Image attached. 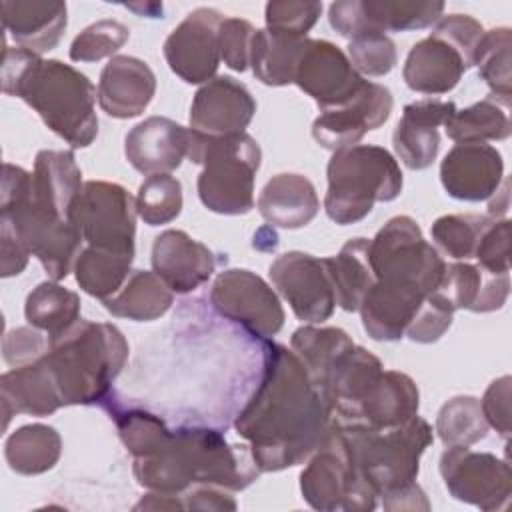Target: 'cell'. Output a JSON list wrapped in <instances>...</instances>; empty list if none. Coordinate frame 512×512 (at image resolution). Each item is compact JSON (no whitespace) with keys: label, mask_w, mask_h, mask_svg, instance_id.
<instances>
[{"label":"cell","mask_w":512,"mask_h":512,"mask_svg":"<svg viewBox=\"0 0 512 512\" xmlns=\"http://www.w3.org/2000/svg\"><path fill=\"white\" fill-rule=\"evenodd\" d=\"M446 136L456 144L506 140L510 136V118L506 106L492 96L456 110L444 124Z\"/></svg>","instance_id":"42"},{"label":"cell","mask_w":512,"mask_h":512,"mask_svg":"<svg viewBox=\"0 0 512 512\" xmlns=\"http://www.w3.org/2000/svg\"><path fill=\"white\" fill-rule=\"evenodd\" d=\"M426 296L416 284L374 280L358 308L366 334L380 342L400 340Z\"/></svg>","instance_id":"26"},{"label":"cell","mask_w":512,"mask_h":512,"mask_svg":"<svg viewBox=\"0 0 512 512\" xmlns=\"http://www.w3.org/2000/svg\"><path fill=\"white\" fill-rule=\"evenodd\" d=\"M502 180V154L484 142L454 144L440 164V182L446 194L456 200H490Z\"/></svg>","instance_id":"21"},{"label":"cell","mask_w":512,"mask_h":512,"mask_svg":"<svg viewBox=\"0 0 512 512\" xmlns=\"http://www.w3.org/2000/svg\"><path fill=\"white\" fill-rule=\"evenodd\" d=\"M482 34V24L468 14L442 16L434 30L410 48L402 68L406 86L428 96L456 88L462 74L474 66Z\"/></svg>","instance_id":"9"},{"label":"cell","mask_w":512,"mask_h":512,"mask_svg":"<svg viewBox=\"0 0 512 512\" xmlns=\"http://www.w3.org/2000/svg\"><path fill=\"white\" fill-rule=\"evenodd\" d=\"M256 102L232 76H214L198 88L190 104V130L208 138L240 134L252 122Z\"/></svg>","instance_id":"20"},{"label":"cell","mask_w":512,"mask_h":512,"mask_svg":"<svg viewBox=\"0 0 512 512\" xmlns=\"http://www.w3.org/2000/svg\"><path fill=\"white\" fill-rule=\"evenodd\" d=\"M82 186V170L72 150H40L36 154L32 170V202L36 206L68 218Z\"/></svg>","instance_id":"32"},{"label":"cell","mask_w":512,"mask_h":512,"mask_svg":"<svg viewBox=\"0 0 512 512\" xmlns=\"http://www.w3.org/2000/svg\"><path fill=\"white\" fill-rule=\"evenodd\" d=\"M382 506L384 510H428L430 508L426 494L418 484H412L406 490L384 498Z\"/></svg>","instance_id":"56"},{"label":"cell","mask_w":512,"mask_h":512,"mask_svg":"<svg viewBox=\"0 0 512 512\" xmlns=\"http://www.w3.org/2000/svg\"><path fill=\"white\" fill-rule=\"evenodd\" d=\"M454 318V310L434 292L426 296L420 310L406 328V336L418 344H432L444 336Z\"/></svg>","instance_id":"52"},{"label":"cell","mask_w":512,"mask_h":512,"mask_svg":"<svg viewBox=\"0 0 512 512\" xmlns=\"http://www.w3.org/2000/svg\"><path fill=\"white\" fill-rule=\"evenodd\" d=\"M256 206L272 228L296 230L316 218L320 200L314 184L306 176L282 172L266 182Z\"/></svg>","instance_id":"31"},{"label":"cell","mask_w":512,"mask_h":512,"mask_svg":"<svg viewBox=\"0 0 512 512\" xmlns=\"http://www.w3.org/2000/svg\"><path fill=\"white\" fill-rule=\"evenodd\" d=\"M440 476L448 492L484 512L504 510L512 496L510 464L470 446H450L440 456Z\"/></svg>","instance_id":"14"},{"label":"cell","mask_w":512,"mask_h":512,"mask_svg":"<svg viewBox=\"0 0 512 512\" xmlns=\"http://www.w3.org/2000/svg\"><path fill=\"white\" fill-rule=\"evenodd\" d=\"M68 24L66 2L58 0H4L2 26L16 48L42 56L56 48Z\"/></svg>","instance_id":"28"},{"label":"cell","mask_w":512,"mask_h":512,"mask_svg":"<svg viewBox=\"0 0 512 512\" xmlns=\"http://www.w3.org/2000/svg\"><path fill=\"white\" fill-rule=\"evenodd\" d=\"M474 258L478 266L494 274H510V220H492L482 232Z\"/></svg>","instance_id":"51"},{"label":"cell","mask_w":512,"mask_h":512,"mask_svg":"<svg viewBox=\"0 0 512 512\" xmlns=\"http://www.w3.org/2000/svg\"><path fill=\"white\" fill-rule=\"evenodd\" d=\"M62 454V438L48 424H24L4 442V458L12 472L38 476L52 470Z\"/></svg>","instance_id":"36"},{"label":"cell","mask_w":512,"mask_h":512,"mask_svg":"<svg viewBox=\"0 0 512 512\" xmlns=\"http://www.w3.org/2000/svg\"><path fill=\"white\" fill-rule=\"evenodd\" d=\"M322 14V2L310 0H272L266 4L264 18L266 30L292 36L306 38L310 28Z\"/></svg>","instance_id":"49"},{"label":"cell","mask_w":512,"mask_h":512,"mask_svg":"<svg viewBox=\"0 0 512 512\" xmlns=\"http://www.w3.org/2000/svg\"><path fill=\"white\" fill-rule=\"evenodd\" d=\"M306 38H292L270 30H256L250 46V66L266 86L294 84V70Z\"/></svg>","instance_id":"38"},{"label":"cell","mask_w":512,"mask_h":512,"mask_svg":"<svg viewBox=\"0 0 512 512\" xmlns=\"http://www.w3.org/2000/svg\"><path fill=\"white\" fill-rule=\"evenodd\" d=\"M490 222V216L480 214H446L434 220L430 234L434 244L446 256L454 260H470L474 258L476 244Z\"/></svg>","instance_id":"46"},{"label":"cell","mask_w":512,"mask_h":512,"mask_svg":"<svg viewBox=\"0 0 512 512\" xmlns=\"http://www.w3.org/2000/svg\"><path fill=\"white\" fill-rule=\"evenodd\" d=\"M190 128L166 118L150 116L124 138L128 164L140 174H170L188 158Z\"/></svg>","instance_id":"23"},{"label":"cell","mask_w":512,"mask_h":512,"mask_svg":"<svg viewBox=\"0 0 512 512\" xmlns=\"http://www.w3.org/2000/svg\"><path fill=\"white\" fill-rule=\"evenodd\" d=\"M392 106L390 90L366 80L352 100L320 112L312 124V136L322 148L332 152L356 146L366 132L380 128L390 118Z\"/></svg>","instance_id":"19"},{"label":"cell","mask_w":512,"mask_h":512,"mask_svg":"<svg viewBox=\"0 0 512 512\" xmlns=\"http://www.w3.org/2000/svg\"><path fill=\"white\" fill-rule=\"evenodd\" d=\"M0 400L4 428L16 414L50 416L64 406L44 356L2 374Z\"/></svg>","instance_id":"30"},{"label":"cell","mask_w":512,"mask_h":512,"mask_svg":"<svg viewBox=\"0 0 512 512\" xmlns=\"http://www.w3.org/2000/svg\"><path fill=\"white\" fill-rule=\"evenodd\" d=\"M130 38V28L118 20L104 18L86 26L70 44V60L74 62H98L102 58H114V54Z\"/></svg>","instance_id":"47"},{"label":"cell","mask_w":512,"mask_h":512,"mask_svg":"<svg viewBox=\"0 0 512 512\" xmlns=\"http://www.w3.org/2000/svg\"><path fill=\"white\" fill-rule=\"evenodd\" d=\"M326 176L324 210L340 226L360 222L376 202L396 200L404 184L398 160L374 144L336 150L328 160Z\"/></svg>","instance_id":"7"},{"label":"cell","mask_w":512,"mask_h":512,"mask_svg":"<svg viewBox=\"0 0 512 512\" xmlns=\"http://www.w3.org/2000/svg\"><path fill=\"white\" fill-rule=\"evenodd\" d=\"M336 424L358 476L382 500L416 484L420 456L434 442V430L422 416L394 428Z\"/></svg>","instance_id":"6"},{"label":"cell","mask_w":512,"mask_h":512,"mask_svg":"<svg viewBox=\"0 0 512 512\" xmlns=\"http://www.w3.org/2000/svg\"><path fill=\"white\" fill-rule=\"evenodd\" d=\"M368 258L374 280H396L420 286L432 294L446 270L440 252L422 236L410 216L390 218L370 240Z\"/></svg>","instance_id":"11"},{"label":"cell","mask_w":512,"mask_h":512,"mask_svg":"<svg viewBox=\"0 0 512 512\" xmlns=\"http://www.w3.org/2000/svg\"><path fill=\"white\" fill-rule=\"evenodd\" d=\"M352 346V338L342 328L334 326L306 324L294 330L290 338L292 352L300 358L318 390L322 388L326 372L334 360Z\"/></svg>","instance_id":"40"},{"label":"cell","mask_w":512,"mask_h":512,"mask_svg":"<svg viewBox=\"0 0 512 512\" xmlns=\"http://www.w3.org/2000/svg\"><path fill=\"white\" fill-rule=\"evenodd\" d=\"M444 2L430 0H340L328 8L330 26L344 38L360 32L420 30L442 18Z\"/></svg>","instance_id":"15"},{"label":"cell","mask_w":512,"mask_h":512,"mask_svg":"<svg viewBox=\"0 0 512 512\" xmlns=\"http://www.w3.org/2000/svg\"><path fill=\"white\" fill-rule=\"evenodd\" d=\"M80 296L56 280L40 282L26 298L24 316L30 326L50 338L60 336L80 320Z\"/></svg>","instance_id":"37"},{"label":"cell","mask_w":512,"mask_h":512,"mask_svg":"<svg viewBox=\"0 0 512 512\" xmlns=\"http://www.w3.org/2000/svg\"><path fill=\"white\" fill-rule=\"evenodd\" d=\"M510 48L512 32L506 26L484 30L476 52L474 66H478L480 78L488 84L490 96L502 106H510L512 74H510Z\"/></svg>","instance_id":"43"},{"label":"cell","mask_w":512,"mask_h":512,"mask_svg":"<svg viewBox=\"0 0 512 512\" xmlns=\"http://www.w3.org/2000/svg\"><path fill=\"white\" fill-rule=\"evenodd\" d=\"M44 358L64 406L102 404L128 360V342L114 324L78 320L50 338Z\"/></svg>","instance_id":"5"},{"label":"cell","mask_w":512,"mask_h":512,"mask_svg":"<svg viewBox=\"0 0 512 512\" xmlns=\"http://www.w3.org/2000/svg\"><path fill=\"white\" fill-rule=\"evenodd\" d=\"M82 236L68 220L32 202V174L4 162L0 192V256L2 278L20 274L36 256L50 280H64L74 272L82 252Z\"/></svg>","instance_id":"3"},{"label":"cell","mask_w":512,"mask_h":512,"mask_svg":"<svg viewBox=\"0 0 512 512\" xmlns=\"http://www.w3.org/2000/svg\"><path fill=\"white\" fill-rule=\"evenodd\" d=\"M300 492L310 508L322 512H364L376 508L378 494L358 476L336 420L322 444L310 454L300 474Z\"/></svg>","instance_id":"10"},{"label":"cell","mask_w":512,"mask_h":512,"mask_svg":"<svg viewBox=\"0 0 512 512\" xmlns=\"http://www.w3.org/2000/svg\"><path fill=\"white\" fill-rule=\"evenodd\" d=\"M102 406L132 458L152 456L168 444L172 430H168L160 416L142 408H124L118 402H112V394L102 402Z\"/></svg>","instance_id":"39"},{"label":"cell","mask_w":512,"mask_h":512,"mask_svg":"<svg viewBox=\"0 0 512 512\" xmlns=\"http://www.w3.org/2000/svg\"><path fill=\"white\" fill-rule=\"evenodd\" d=\"M48 336H44L38 328H14L10 332H6L4 342H2V356L6 360V364H10L12 368L30 364L38 358H42L48 352Z\"/></svg>","instance_id":"53"},{"label":"cell","mask_w":512,"mask_h":512,"mask_svg":"<svg viewBox=\"0 0 512 512\" xmlns=\"http://www.w3.org/2000/svg\"><path fill=\"white\" fill-rule=\"evenodd\" d=\"M454 312H494L500 310L510 294V274H494L470 262L446 264L444 276L434 290Z\"/></svg>","instance_id":"29"},{"label":"cell","mask_w":512,"mask_h":512,"mask_svg":"<svg viewBox=\"0 0 512 512\" xmlns=\"http://www.w3.org/2000/svg\"><path fill=\"white\" fill-rule=\"evenodd\" d=\"M346 52L328 40L306 38L294 70V84L304 90L320 112L338 108L364 86Z\"/></svg>","instance_id":"17"},{"label":"cell","mask_w":512,"mask_h":512,"mask_svg":"<svg viewBox=\"0 0 512 512\" xmlns=\"http://www.w3.org/2000/svg\"><path fill=\"white\" fill-rule=\"evenodd\" d=\"M0 80L4 94L24 100L72 148H88L96 140L98 90L74 66L4 44Z\"/></svg>","instance_id":"2"},{"label":"cell","mask_w":512,"mask_h":512,"mask_svg":"<svg viewBox=\"0 0 512 512\" xmlns=\"http://www.w3.org/2000/svg\"><path fill=\"white\" fill-rule=\"evenodd\" d=\"M510 394H512V378L500 376L486 388L480 408L488 422V428H494L504 440L510 436Z\"/></svg>","instance_id":"54"},{"label":"cell","mask_w":512,"mask_h":512,"mask_svg":"<svg viewBox=\"0 0 512 512\" xmlns=\"http://www.w3.org/2000/svg\"><path fill=\"white\" fill-rule=\"evenodd\" d=\"M222 14L214 8L192 10L164 40L170 70L186 84H206L220 66L218 26Z\"/></svg>","instance_id":"18"},{"label":"cell","mask_w":512,"mask_h":512,"mask_svg":"<svg viewBox=\"0 0 512 512\" xmlns=\"http://www.w3.org/2000/svg\"><path fill=\"white\" fill-rule=\"evenodd\" d=\"M454 112L456 104L440 98H422L404 106L392 144L406 168L424 170L432 166L440 150L438 126H444Z\"/></svg>","instance_id":"24"},{"label":"cell","mask_w":512,"mask_h":512,"mask_svg":"<svg viewBox=\"0 0 512 512\" xmlns=\"http://www.w3.org/2000/svg\"><path fill=\"white\" fill-rule=\"evenodd\" d=\"M420 392L416 382L398 370H384L372 392L358 408V416L350 424L370 428H394L418 414ZM344 424V422H342Z\"/></svg>","instance_id":"33"},{"label":"cell","mask_w":512,"mask_h":512,"mask_svg":"<svg viewBox=\"0 0 512 512\" xmlns=\"http://www.w3.org/2000/svg\"><path fill=\"white\" fill-rule=\"evenodd\" d=\"M136 216L130 192L106 180L84 182L68 212V220L88 246L118 254H134Z\"/></svg>","instance_id":"12"},{"label":"cell","mask_w":512,"mask_h":512,"mask_svg":"<svg viewBox=\"0 0 512 512\" xmlns=\"http://www.w3.org/2000/svg\"><path fill=\"white\" fill-rule=\"evenodd\" d=\"M188 160L202 166L196 188L204 208L224 216L248 214L254 208L262 152L250 134L208 138L190 130Z\"/></svg>","instance_id":"8"},{"label":"cell","mask_w":512,"mask_h":512,"mask_svg":"<svg viewBox=\"0 0 512 512\" xmlns=\"http://www.w3.org/2000/svg\"><path fill=\"white\" fill-rule=\"evenodd\" d=\"M508 186H510V182H508V178H504L502 184H500V188L494 192V196H492L490 202H488V216H490L492 220H500V218H504V214L508 212V206H510Z\"/></svg>","instance_id":"57"},{"label":"cell","mask_w":512,"mask_h":512,"mask_svg":"<svg viewBox=\"0 0 512 512\" xmlns=\"http://www.w3.org/2000/svg\"><path fill=\"white\" fill-rule=\"evenodd\" d=\"M434 432L446 448L472 446L488 436V422L480 400L474 396H454L438 412Z\"/></svg>","instance_id":"44"},{"label":"cell","mask_w":512,"mask_h":512,"mask_svg":"<svg viewBox=\"0 0 512 512\" xmlns=\"http://www.w3.org/2000/svg\"><path fill=\"white\" fill-rule=\"evenodd\" d=\"M214 310L262 340L284 326V308L272 286L246 268L222 270L210 288Z\"/></svg>","instance_id":"13"},{"label":"cell","mask_w":512,"mask_h":512,"mask_svg":"<svg viewBox=\"0 0 512 512\" xmlns=\"http://www.w3.org/2000/svg\"><path fill=\"white\" fill-rule=\"evenodd\" d=\"M368 244V238H350L336 256L324 258L336 304L346 312H358L366 292L374 284Z\"/></svg>","instance_id":"35"},{"label":"cell","mask_w":512,"mask_h":512,"mask_svg":"<svg viewBox=\"0 0 512 512\" xmlns=\"http://www.w3.org/2000/svg\"><path fill=\"white\" fill-rule=\"evenodd\" d=\"M134 478L152 492L182 494L196 484L228 492L248 488L260 468L248 444H230L218 430L184 426L172 430L168 444L146 458H134Z\"/></svg>","instance_id":"4"},{"label":"cell","mask_w":512,"mask_h":512,"mask_svg":"<svg viewBox=\"0 0 512 512\" xmlns=\"http://www.w3.org/2000/svg\"><path fill=\"white\" fill-rule=\"evenodd\" d=\"M134 254H118L94 246L82 248L74 264L78 286L100 300L114 296L130 276Z\"/></svg>","instance_id":"41"},{"label":"cell","mask_w":512,"mask_h":512,"mask_svg":"<svg viewBox=\"0 0 512 512\" xmlns=\"http://www.w3.org/2000/svg\"><path fill=\"white\" fill-rule=\"evenodd\" d=\"M172 302V290L154 270H134L114 296L102 300L112 316L134 322L158 320L170 310Z\"/></svg>","instance_id":"34"},{"label":"cell","mask_w":512,"mask_h":512,"mask_svg":"<svg viewBox=\"0 0 512 512\" xmlns=\"http://www.w3.org/2000/svg\"><path fill=\"white\" fill-rule=\"evenodd\" d=\"M256 28L244 18H222L218 26V46L224 64L236 72L250 66V46Z\"/></svg>","instance_id":"50"},{"label":"cell","mask_w":512,"mask_h":512,"mask_svg":"<svg viewBox=\"0 0 512 512\" xmlns=\"http://www.w3.org/2000/svg\"><path fill=\"white\" fill-rule=\"evenodd\" d=\"M180 496L184 510H236V500L220 486L196 484Z\"/></svg>","instance_id":"55"},{"label":"cell","mask_w":512,"mask_h":512,"mask_svg":"<svg viewBox=\"0 0 512 512\" xmlns=\"http://www.w3.org/2000/svg\"><path fill=\"white\" fill-rule=\"evenodd\" d=\"M268 276L298 320L320 324L332 316L336 296L324 258L300 250L284 252L270 264Z\"/></svg>","instance_id":"16"},{"label":"cell","mask_w":512,"mask_h":512,"mask_svg":"<svg viewBox=\"0 0 512 512\" xmlns=\"http://www.w3.org/2000/svg\"><path fill=\"white\" fill-rule=\"evenodd\" d=\"M382 374L384 366L380 358L364 346L354 344L342 352L328 368L320 388L334 414V420L344 424L354 422L360 404L372 392Z\"/></svg>","instance_id":"22"},{"label":"cell","mask_w":512,"mask_h":512,"mask_svg":"<svg viewBox=\"0 0 512 512\" xmlns=\"http://www.w3.org/2000/svg\"><path fill=\"white\" fill-rule=\"evenodd\" d=\"M332 424L328 402L292 348L264 344L262 378L234 422L258 468L278 472L304 462Z\"/></svg>","instance_id":"1"},{"label":"cell","mask_w":512,"mask_h":512,"mask_svg":"<svg viewBox=\"0 0 512 512\" xmlns=\"http://www.w3.org/2000/svg\"><path fill=\"white\" fill-rule=\"evenodd\" d=\"M136 214L148 226L172 222L182 212V184L172 174H150L138 188Z\"/></svg>","instance_id":"45"},{"label":"cell","mask_w":512,"mask_h":512,"mask_svg":"<svg viewBox=\"0 0 512 512\" xmlns=\"http://www.w3.org/2000/svg\"><path fill=\"white\" fill-rule=\"evenodd\" d=\"M154 92L156 76L140 58L118 54L100 72L98 104L112 118L128 120L140 116L152 102Z\"/></svg>","instance_id":"27"},{"label":"cell","mask_w":512,"mask_h":512,"mask_svg":"<svg viewBox=\"0 0 512 512\" xmlns=\"http://www.w3.org/2000/svg\"><path fill=\"white\" fill-rule=\"evenodd\" d=\"M152 270L172 292L186 294L208 282L216 270L214 252L184 230H164L152 244Z\"/></svg>","instance_id":"25"},{"label":"cell","mask_w":512,"mask_h":512,"mask_svg":"<svg viewBox=\"0 0 512 512\" xmlns=\"http://www.w3.org/2000/svg\"><path fill=\"white\" fill-rule=\"evenodd\" d=\"M346 56L360 76H384L398 62L392 38L374 30H366L350 38Z\"/></svg>","instance_id":"48"}]
</instances>
